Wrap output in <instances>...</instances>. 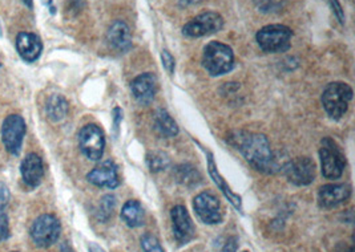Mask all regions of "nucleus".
I'll list each match as a JSON object with an SVG mask.
<instances>
[{
    "instance_id": "f257e3e1",
    "label": "nucleus",
    "mask_w": 355,
    "mask_h": 252,
    "mask_svg": "<svg viewBox=\"0 0 355 252\" xmlns=\"http://www.w3.org/2000/svg\"><path fill=\"white\" fill-rule=\"evenodd\" d=\"M230 140L254 169L263 173H273L277 169V159L270 149V142L265 134L236 132Z\"/></svg>"
},
{
    "instance_id": "f03ea898",
    "label": "nucleus",
    "mask_w": 355,
    "mask_h": 252,
    "mask_svg": "<svg viewBox=\"0 0 355 252\" xmlns=\"http://www.w3.org/2000/svg\"><path fill=\"white\" fill-rule=\"evenodd\" d=\"M202 65L210 76H221L234 68L233 49L220 42H210L204 48Z\"/></svg>"
},
{
    "instance_id": "7ed1b4c3",
    "label": "nucleus",
    "mask_w": 355,
    "mask_h": 252,
    "mask_svg": "<svg viewBox=\"0 0 355 252\" xmlns=\"http://www.w3.org/2000/svg\"><path fill=\"white\" fill-rule=\"evenodd\" d=\"M353 100V89L345 82L329 84L322 93V105L333 120H340Z\"/></svg>"
},
{
    "instance_id": "20e7f679",
    "label": "nucleus",
    "mask_w": 355,
    "mask_h": 252,
    "mask_svg": "<svg viewBox=\"0 0 355 252\" xmlns=\"http://www.w3.org/2000/svg\"><path fill=\"white\" fill-rule=\"evenodd\" d=\"M291 37L293 32L291 28L282 24L266 26L261 28L256 35L259 48L269 53L286 52L291 48Z\"/></svg>"
},
{
    "instance_id": "39448f33",
    "label": "nucleus",
    "mask_w": 355,
    "mask_h": 252,
    "mask_svg": "<svg viewBox=\"0 0 355 252\" xmlns=\"http://www.w3.org/2000/svg\"><path fill=\"white\" fill-rule=\"evenodd\" d=\"M62 234L60 221L52 214H43L33 221L30 228V237L33 244L39 249H49L53 246Z\"/></svg>"
},
{
    "instance_id": "423d86ee",
    "label": "nucleus",
    "mask_w": 355,
    "mask_h": 252,
    "mask_svg": "<svg viewBox=\"0 0 355 252\" xmlns=\"http://www.w3.org/2000/svg\"><path fill=\"white\" fill-rule=\"evenodd\" d=\"M27 133V125L24 118L20 114H10L4 118L1 124V141L6 147V150L12 154L19 156L23 141Z\"/></svg>"
},
{
    "instance_id": "0eeeda50",
    "label": "nucleus",
    "mask_w": 355,
    "mask_h": 252,
    "mask_svg": "<svg viewBox=\"0 0 355 252\" xmlns=\"http://www.w3.org/2000/svg\"><path fill=\"white\" fill-rule=\"evenodd\" d=\"M321 170L327 179H338L342 177L346 166V159L340 152L338 145L331 138L326 137L322 140V147L320 150Z\"/></svg>"
},
{
    "instance_id": "6e6552de",
    "label": "nucleus",
    "mask_w": 355,
    "mask_h": 252,
    "mask_svg": "<svg viewBox=\"0 0 355 252\" xmlns=\"http://www.w3.org/2000/svg\"><path fill=\"white\" fill-rule=\"evenodd\" d=\"M78 141L81 153L85 157L91 161L101 159L105 147V137L98 126L95 124L83 126L78 134Z\"/></svg>"
},
{
    "instance_id": "1a4fd4ad",
    "label": "nucleus",
    "mask_w": 355,
    "mask_h": 252,
    "mask_svg": "<svg viewBox=\"0 0 355 252\" xmlns=\"http://www.w3.org/2000/svg\"><path fill=\"white\" fill-rule=\"evenodd\" d=\"M224 27L223 16L213 11L200 14L187 23L182 28V33L188 37H204L221 31Z\"/></svg>"
},
{
    "instance_id": "9d476101",
    "label": "nucleus",
    "mask_w": 355,
    "mask_h": 252,
    "mask_svg": "<svg viewBox=\"0 0 355 252\" xmlns=\"http://www.w3.org/2000/svg\"><path fill=\"white\" fill-rule=\"evenodd\" d=\"M284 169L289 182L297 186H307L315 178V163L309 157H298L289 161Z\"/></svg>"
},
{
    "instance_id": "9b49d317",
    "label": "nucleus",
    "mask_w": 355,
    "mask_h": 252,
    "mask_svg": "<svg viewBox=\"0 0 355 252\" xmlns=\"http://www.w3.org/2000/svg\"><path fill=\"white\" fill-rule=\"evenodd\" d=\"M193 208L198 218L207 224H218L224 218L220 201L210 192L198 194L194 198Z\"/></svg>"
},
{
    "instance_id": "f8f14e48",
    "label": "nucleus",
    "mask_w": 355,
    "mask_h": 252,
    "mask_svg": "<svg viewBox=\"0 0 355 252\" xmlns=\"http://www.w3.org/2000/svg\"><path fill=\"white\" fill-rule=\"evenodd\" d=\"M172 230L178 244H187L194 237V224L188 210L184 206H175L171 211Z\"/></svg>"
},
{
    "instance_id": "ddd939ff",
    "label": "nucleus",
    "mask_w": 355,
    "mask_h": 252,
    "mask_svg": "<svg viewBox=\"0 0 355 252\" xmlns=\"http://www.w3.org/2000/svg\"><path fill=\"white\" fill-rule=\"evenodd\" d=\"M87 179L89 183L95 185L97 188L116 189L120 185L117 166L112 161H104L100 165H97L96 168H94L87 174Z\"/></svg>"
},
{
    "instance_id": "4468645a",
    "label": "nucleus",
    "mask_w": 355,
    "mask_h": 252,
    "mask_svg": "<svg viewBox=\"0 0 355 252\" xmlns=\"http://www.w3.org/2000/svg\"><path fill=\"white\" fill-rule=\"evenodd\" d=\"M352 197V186L347 183L324 185L318 191V204L322 208H334L347 202Z\"/></svg>"
},
{
    "instance_id": "2eb2a0df",
    "label": "nucleus",
    "mask_w": 355,
    "mask_h": 252,
    "mask_svg": "<svg viewBox=\"0 0 355 252\" xmlns=\"http://www.w3.org/2000/svg\"><path fill=\"white\" fill-rule=\"evenodd\" d=\"M20 174L23 182L28 188H37L44 177V165L43 159L36 153H30L23 158L20 163Z\"/></svg>"
},
{
    "instance_id": "dca6fc26",
    "label": "nucleus",
    "mask_w": 355,
    "mask_h": 252,
    "mask_svg": "<svg viewBox=\"0 0 355 252\" xmlns=\"http://www.w3.org/2000/svg\"><path fill=\"white\" fill-rule=\"evenodd\" d=\"M15 44L19 56L27 63H35L43 52V43L40 37L33 32L17 33Z\"/></svg>"
},
{
    "instance_id": "f3484780",
    "label": "nucleus",
    "mask_w": 355,
    "mask_h": 252,
    "mask_svg": "<svg viewBox=\"0 0 355 252\" xmlns=\"http://www.w3.org/2000/svg\"><path fill=\"white\" fill-rule=\"evenodd\" d=\"M130 89L140 104H150L157 92V79L153 73H143L130 82Z\"/></svg>"
},
{
    "instance_id": "a211bd4d",
    "label": "nucleus",
    "mask_w": 355,
    "mask_h": 252,
    "mask_svg": "<svg viewBox=\"0 0 355 252\" xmlns=\"http://www.w3.org/2000/svg\"><path fill=\"white\" fill-rule=\"evenodd\" d=\"M107 42L110 47L117 52H128L132 48V35L128 24L123 20L113 21L107 32Z\"/></svg>"
},
{
    "instance_id": "6ab92c4d",
    "label": "nucleus",
    "mask_w": 355,
    "mask_h": 252,
    "mask_svg": "<svg viewBox=\"0 0 355 252\" xmlns=\"http://www.w3.org/2000/svg\"><path fill=\"white\" fill-rule=\"evenodd\" d=\"M123 222L130 227V228H136L144 224V208L139 201L130 199L128 202H125V205L121 208V214H120Z\"/></svg>"
},
{
    "instance_id": "aec40b11",
    "label": "nucleus",
    "mask_w": 355,
    "mask_h": 252,
    "mask_svg": "<svg viewBox=\"0 0 355 252\" xmlns=\"http://www.w3.org/2000/svg\"><path fill=\"white\" fill-rule=\"evenodd\" d=\"M208 165H209V173L210 175H211V178H213V181H214V183L218 186V189L223 191V194L225 195L226 198H227V201L233 205L234 208H237L239 211H243L241 198H240L239 195H236V194L230 190V188L226 185L224 178L220 175L218 170H217V166H216V163H214V161H213L211 154H209V158H208Z\"/></svg>"
},
{
    "instance_id": "412c9836",
    "label": "nucleus",
    "mask_w": 355,
    "mask_h": 252,
    "mask_svg": "<svg viewBox=\"0 0 355 252\" xmlns=\"http://www.w3.org/2000/svg\"><path fill=\"white\" fill-rule=\"evenodd\" d=\"M69 111L68 101L63 96L52 95L46 102V113L49 121L60 123L63 121Z\"/></svg>"
},
{
    "instance_id": "4be33fe9",
    "label": "nucleus",
    "mask_w": 355,
    "mask_h": 252,
    "mask_svg": "<svg viewBox=\"0 0 355 252\" xmlns=\"http://www.w3.org/2000/svg\"><path fill=\"white\" fill-rule=\"evenodd\" d=\"M155 125L157 130L162 133V136L171 138L176 137L178 134V126L176 121L172 118V116L164 109L157 111L155 114Z\"/></svg>"
},
{
    "instance_id": "5701e85b",
    "label": "nucleus",
    "mask_w": 355,
    "mask_h": 252,
    "mask_svg": "<svg viewBox=\"0 0 355 252\" xmlns=\"http://www.w3.org/2000/svg\"><path fill=\"white\" fill-rule=\"evenodd\" d=\"M176 179L180 183L185 186L197 185V182L201 179V175L191 165H181L176 168Z\"/></svg>"
},
{
    "instance_id": "b1692460",
    "label": "nucleus",
    "mask_w": 355,
    "mask_h": 252,
    "mask_svg": "<svg viewBox=\"0 0 355 252\" xmlns=\"http://www.w3.org/2000/svg\"><path fill=\"white\" fill-rule=\"evenodd\" d=\"M146 163H148L150 172L157 173L169 166L171 159L162 152H152L146 156Z\"/></svg>"
},
{
    "instance_id": "393cba45",
    "label": "nucleus",
    "mask_w": 355,
    "mask_h": 252,
    "mask_svg": "<svg viewBox=\"0 0 355 252\" xmlns=\"http://www.w3.org/2000/svg\"><path fill=\"white\" fill-rule=\"evenodd\" d=\"M116 207V198L113 195H105L103 197V199L100 201V208H98V219L105 222L110 219V217L113 214V210Z\"/></svg>"
},
{
    "instance_id": "a878e982",
    "label": "nucleus",
    "mask_w": 355,
    "mask_h": 252,
    "mask_svg": "<svg viewBox=\"0 0 355 252\" xmlns=\"http://www.w3.org/2000/svg\"><path fill=\"white\" fill-rule=\"evenodd\" d=\"M140 242L144 252H165L159 239L152 234H144L140 239Z\"/></svg>"
},
{
    "instance_id": "bb28decb",
    "label": "nucleus",
    "mask_w": 355,
    "mask_h": 252,
    "mask_svg": "<svg viewBox=\"0 0 355 252\" xmlns=\"http://www.w3.org/2000/svg\"><path fill=\"white\" fill-rule=\"evenodd\" d=\"M162 66L166 69V72H168L169 75H173V73H175V66H176V63H175V57L171 55V52H169V51H166V49H164V51H162Z\"/></svg>"
},
{
    "instance_id": "cd10ccee",
    "label": "nucleus",
    "mask_w": 355,
    "mask_h": 252,
    "mask_svg": "<svg viewBox=\"0 0 355 252\" xmlns=\"http://www.w3.org/2000/svg\"><path fill=\"white\" fill-rule=\"evenodd\" d=\"M10 199H11L10 190H8L7 185L4 182L0 181V213L7 207Z\"/></svg>"
},
{
    "instance_id": "c85d7f7f",
    "label": "nucleus",
    "mask_w": 355,
    "mask_h": 252,
    "mask_svg": "<svg viewBox=\"0 0 355 252\" xmlns=\"http://www.w3.org/2000/svg\"><path fill=\"white\" fill-rule=\"evenodd\" d=\"M10 235H11V231H10L8 218L7 215H0V243L7 240Z\"/></svg>"
},
{
    "instance_id": "c756f323",
    "label": "nucleus",
    "mask_w": 355,
    "mask_h": 252,
    "mask_svg": "<svg viewBox=\"0 0 355 252\" xmlns=\"http://www.w3.org/2000/svg\"><path fill=\"white\" fill-rule=\"evenodd\" d=\"M329 1H330V6H331V8H333L334 15L337 16L339 23L343 24V23H345V14H343L342 6L339 4L338 0H329Z\"/></svg>"
},
{
    "instance_id": "7c9ffc66",
    "label": "nucleus",
    "mask_w": 355,
    "mask_h": 252,
    "mask_svg": "<svg viewBox=\"0 0 355 252\" xmlns=\"http://www.w3.org/2000/svg\"><path fill=\"white\" fill-rule=\"evenodd\" d=\"M237 249H239V240H237V237H233L227 239L221 252H237Z\"/></svg>"
},
{
    "instance_id": "2f4dec72",
    "label": "nucleus",
    "mask_w": 355,
    "mask_h": 252,
    "mask_svg": "<svg viewBox=\"0 0 355 252\" xmlns=\"http://www.w3.org/2000/svg\"><path fill=\"white\" fill-rule=\"evenodd\" d=\"M201 0H180V6H182V7H188V6H193V4H197V3H200Z\"/></svg>"
},
{
    "instance_id": "473e14b6",
    "label": "nucleus",
    "mask_w": 355,
    "mask_h": 252,
    "mask_svg": "<svg viewBox=\"0 0 355 252\" xmlns=\"http://www.w3.org/2000/svg\"><path fill=\"white\" fill-rule=\"evenodd\" d=\"M88 251L89 252H105L100 246H97L95 243H89L88 244Z\"/></svg>"
},
{
    "instance_id": "72a5a7b5",
    "label": "nucleus",
    "mask_w": 355,
    "mask_h": 252,
    "mask_svg": "<svg viewBox=\"0 0 355 252\" xmlns=\"http://www.w3.org/2000/svg\"><path fill=\"white\" fill-rule=\"evenodd\" d=\"M21 3H23L28 10H33V0H21Z\"/></svg>"
},
{
    "instance_id": "f704fd0d",
    "label": "nucleus",
    "mask_w": 355,
    "mask_h": 252,
    "mask_svg": "<svg viewBox=\"0 0 355 252\" xmlns=\"http://www.w3.org/2000/svg\"><path fill=\"white\" fill-rule=\"evenodd\" d=\"M0 36H1V26H0Z\"/></svg>"
},
{
    "instance_id": "c9c22d12",
    "label": "nucleus",
    "mask_w": 355,
    "mask_h": 252,
    "mask_svg": "<svg viewBox=\"0 0 355 252\" xmlns=\"http://www.w3.org/2000/svg\"><path fill=\"white\" fill-rule=\"evenodd\" d=\"M11 252H19V251H11Z\"/></svg>"
},
{
    "instance_id": "e433bc0d",
    "label": "nucleus",
    "mask_w": 355,
    "mask_h": 252,
    "mask_svg": "<svg viewBox=\"0 0 355 252\" xmlns=\"http://www.w3.org/2000/svg\"><path fill=\"white\" fill-rule=\"evenodd\" d=\"M243 252H249V251H243Z\"/></svg>"
}]
</instances>
